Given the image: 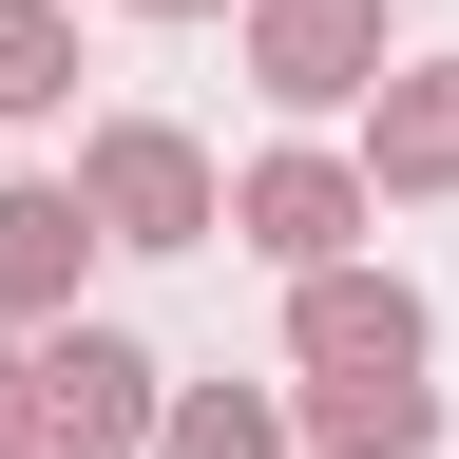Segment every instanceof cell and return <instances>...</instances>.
<instances>
[{"label":"cell","mask_w":459,"mask_h":459,"mask_svg":"<svg viewBox=\"0 0 459 459\" xmlns=\"http://www.w3.org/2000/svg\"><path fill=\"white\" fill-rule=\"evenodd\" d=\"M153 20H211V0H153Z\"/></svg>","instance_id":"obj_12"},{"label":"cell","mask_w":459,"mask_h":459,"mask_svg":"<svg viewBox=\"0 0 459 459\" xmlns=\"http://www.w3.org/2000/svg\"><path fill=\"white\" fill-rule=\"evenodd\" d=\"M39 96H77V20L57 0H0V115H39Z\"/></svg>","instance_id":"obj_9"},{"label":"cell","mask_w":459,"mask_h":459,"mask_svg":"<svg viewBox=\"0 0 459 459\" xmlns=\"http://www.w3.org/2000/svg\"><path fill=\"white\" fill-rule=\"evenodd\" d=\"M325 383H421V287H364V268H307V307H287Z\"/></svg>","instance_id":"obj_2"},{"label":"cell","mask_w":459,"mask_h":459,"mask_svg":"<svg viewBox=\"0 0 459 459\" xmlns=\"http://www.w3.org/2000/svg\"><path fill=\"white\" fill-rule=\"evenodd\" d=\"M153 459H287V440H268V402H172Z\"/></svg>","instance_id":"obj_10"},{"label":"cell","mask_w":459,"mask_h":459,"mask_svg":"<svg viewBox=\"0 0 459 459\" xmlns=\"http://www.w3.org/2000/svg\"><path fill=\"white\" fill-rule=\"evenodd\" d=\"M249 57H268L287 115H325V96L383 77V0H249Z\"/></svg>","instance_id":"obj_3"},{"label":"cell","mask_w":459,"mask_h":459,"mask_svg":"<svg viewBox=\"0 0 459 459\" xmlns=\"http://www.w3.org/2000/svg\"><path fill=\"white\" fill-rule=\"evenodd\" d=\"M77 211L115 230V249H192V230H230V211H211V153H192V134H153V115H115V134H96Z\"/></svg>","instance_id":"obj_1"},{"label":"cell","mask_w":459,"mask_h":459,"mask_svg":"<svg viewBox=\"0 0 459 459\" xmlns=\"http://www.w3.org/2000/svg\"><path fill=\"white\" fill-rule=\"evenodd\" d=\"M307 440H325V459H421V440H440V383H325Z\"/></svg>","instance_id":"obj_8"},{"label":"cell","mask_w":459,"mask_h":459,"mask_svg":"<svg viewBox=\"0 0 459 459\" xmlns=\"http://www.w3.org/2000/svg\"><path fill=\"white\" fill-rule=\"evenodd\" d=\"M383 192H459V57L383 77Z\"/></svg>","instance_id":"obj_6"},{"label":"cell","mask_w":459,"mask_h":459,"mask_svg":"<svg viewBox=\"0 0 459 459\" xmlns=\"http://www.w3.org/2000/svg\"><path fill=\"white\" fill-rule=\"evenodd\" d=\"M0 459H39V364L0 344Z\"/></svg>","instance_id":"obj_11"},{"label":"cell","mask_w":459,"mask_h":459,"mask_svg":"<svg viewBox=\"0 0 459 459\" xmlns=\"http://www.w3.org/2000/svg\"><path fill=\"white\" fill-rule=\"evenodd\" d=\"M77 249H96L77 192H0V307H57V287H77Z\"/></svg>","instance_id":"obj_7"},{"label":"cell","mask_w":459,"mask_h":459,"mask_svg":"<svg viewBox=\"0 0 459 459\" xmlns=\"http://www.w3.org/2000/svg\"><path fill=\"white\" fill-rule=\"evenodd\" d=\"M230 230H249L268 268H344V230H364V172H325V153H268L249 192H230Z\"/></svg>","instance_id":"obj_5"},{"label":"cell","mask_w":459,"mask_h":459,"mask_svg":"<svg viewBox=\"0 0 459 459\" xmlns=\"http://www.w3.org/2000/svg\"><path fill=\"white\" fill-rule=\"evenodd\" d=\"M134 421H153V364H134L115 325H57V344H39V440H77V459H115Z\"/></svg>","instance_id":"obj_4"}]
</instances>
